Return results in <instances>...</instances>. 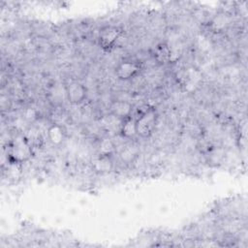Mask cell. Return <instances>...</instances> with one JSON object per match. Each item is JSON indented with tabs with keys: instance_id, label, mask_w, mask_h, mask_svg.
Here are the masks:
<instances>
[{
	"instance_id": "cell-5",
	"label": "cell",
	"mask_w": 248,
	"mask_h": 248,
	"mask_svg": "<svg viewBox=\"0 0 248 248\" xmlns=\"http://www.w3.org/2000/svg\"><path fill=\"white\" fill-rule=\"evenodd\" d=\"M140 71V65L137 61L124 60L115 68V75L121 80H128L135 78Z\"/></svg>"
},
{
	"instance_id": "cell-8",
	"label": "cell",
	"mask_w": 248,
	"mask_h": 248,
	"mask_svg": "<svg viewBox=\"0 0 248 248\" xmlns=\"http://www.w3.org/2000/svg\"><path fill=\"white\" fill-rule=\"evenodd\" d=\"M172 53L170 47L165 44H159L154 50V58L159 64H167L171 61Z\"/></svg>"
},
{
	"instance_id": "cell-9",
	"label": "cell",
	"mask_w": 248,
	"mask_h": 248,
	"mask_svg": "<svg viewBox=\"0 0 248 248\" xmlns=\"http://www.w3.org/2000/svg\"><path fill=\"white\" fill-rule=\"evenodd\" d=\"M119 132L124 138H133L137 135L136 129V118L129 116L123 120H121V124L119 127Z\"/></svg>"
},
{
	"instance_id": "cell-10",
	"label": "cell",
	"mask_w": 248,
	"mask_h": 248,
	"mask_svg": "<svg viewBox=\"0 0 248 248\" xmlns=\"http://www.w3.org/2000/svg\"><path fill=\"white\" fill-rule=\"evenodd\" d=\"M94 169L98 172H108L112 168L110 155H100L94 162Z\"/></svg>"
},
{
	"instance_id": "cell-4",
	"label": "cell",
	"mask_w": 248,
	"mask_h": 248,
	"mask_svg": "<svg viewBox=\"0 0 248 248\" xmlns=\"http://www.w3.org/2000/svg\"><path fill=\"white\" fill-rule=\"evenodd\" d=\"M121 29L117 26H108L102 29L99 35V44L105 50L111 49L121 36Z\"/></svg>"
},
{
	"instance_id": "cell-1",
	"label": "cell",
	"mask_w": 248,
	"mask_h": 248,
	"mask_svg": "<svg viewBox=\"0 0 248 248\" xmlns=\"http://www.w3.org/2000/svg\"><path fill=\"white\" fill-rule=\"evenodd\" d=\"M7 154L11 164H22L32 157V144L29 142L27 138L23 136H17L10 142Z\"/></svg>"
},
{
	"instance_id": "cell-7",
	"label": "cell",
	"mask_w": 248,
	"mask_h": 248,
	"mask_svg": "<svg viewBox=\"0 0 248 248\" xmlns=\"http://www.w3.org/2000/svg\"><path fill=\"white\" fill-rule=\"evenodd\" d=\"M46 136L53 145H60L66 139V131L61 124L53 123L47 128Z\"/></svg>"
},
{
	"instance_id": "cell-6",
	"label": "cell",
	"mask_w": 248,
	"mask_h": 248,
	"mask_svg": "<svg viewBox=\"0 0 248 248\" xmlns=\"http://www.w3.org/2000/svg\"><path fill=\"white\" fill-rule=\"evenodd\" d=\"M133 107L130 103L126 101H115L110 106V112L111 115L118 118V119H125L129 116H131Z\"/></svg>"
},
{
	"instance_id": "cell-2",
	"label": "cell",
	"mask_w": 248,
	"mask_h": 248,
	"mask_svg": "<svg viewBox=\"0 0 248 248\" xmlns=\"http://www.w3.org/2000/svg\"><path fill=\"white\" fill-rule=\"evenodd\" d=\"M157 112L153 108H146L136 118L137 135L141 138L150 137L155 131L157 125Z\"/></svg>"
},
{
	"instance_id": "cell-3",
	"label": "cell",
	"mask_w": 248,
	"mask_h": 248,
	"mask_svg": "<svg viewBox=\"0 0 248 248\" xmlns=\"http://www.w3.org/2000/svg\"><path fill=\"white\" fill-rule=\"evenodd\" d=\"M86 87L79 81L72 80L65 86V96L69 103L78 105L83 102L86 98Z\"/></svg>"
}]
</instances>
